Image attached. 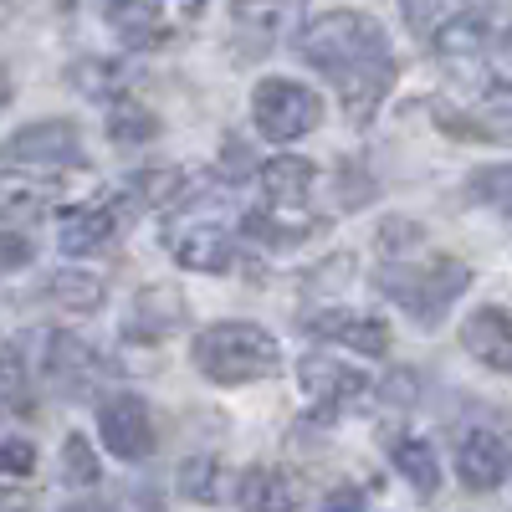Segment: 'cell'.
<instances>
[{
    "mask_svg": "<svg viewBox=\"0 0 512 512\" xmlns=\"http://www.w3.org/2000/svg\"><path fill=\"white\" fill-rule=\"evenodd\" d=\"M31 256H36V246H31L26 236H16V231H0V277H16V272H26V267H31Z\"/></svg>",
    "mask_w": 512,
    "mask_h": 512,
    "instance_id": "32",
    "label": "cell"
},
{
    "mask_svg": "<svg viewBox=\"0 0 512 512\" xmlns=\"http://www.w3.org/2000/svg\"><path fill=\"white\" fill-rule=\"evenodd\" d=\"M390 461H395V472L410 482V492H415V497L431 502V497L441 492V461H436V446H431V441H420V436H400V441L390 446Z\"/></svg>",
    "mask_w": 512,
    "mask_h": 512,
    "instance_id": "21",
    "label": "cell"
},
{
    "mask_svg": "<svg viewBox=\"0 0 512 512\" xmlns=\"http://www.w3.org/2000/svg\"><path fill=\"white\" fill-rule=\"evenodd\" d=\"M62 512H123V507H113V502H72Z\"/></svg>",
    "mask_w": 512,
    "mask_h": 512,
    "instance_id": "36",
    "label": "cell"
},
{
    "mask_svg": "<svg viewBox=\"0 0 512 512\" xmlns=\"http://www.w3.org/2000/svg\"><path fill=\"white\" fill-rule=\"evenodd\" d=\"M487 72L502 82V93H512V31L497 41V47H492V57H487Z\"/></svg>",
    "mask_w": 512,
    "mask_h": 512,
    "instance_id": "35",
    "label": "cell"
},
{
    "mask_svg": "<svg viewBox=\"0 0 512 512\" xmlns=\"http://www.w3.org/2000/svg\"><path fill=\"white\" fill-rule=\"evenodd\" d=\"M236 502H241V512H297L292 482L282 472H272V466H251L236 482Z\"/></svg>",
    "mask_w": 512,
    "mask_h": 512,
    "instance_id": "22",
    "label": "cell"
},
{
    "mask_svg": "<svg viewBox=\"0 0 512 512\" xmlns=\"http://www.w3.org/2000/svg\"><path fill=\"white\" fill-rule=\"evenodd\" d=\"M420 395V379L410 369H395L390 379H379V400H395V405H410Z\"/></svg>",
    "mask_w": 512,
    "mask_h": 512,
    "instance_id": "34",
    "label": "cell"
},
{
    "mask_svg": "<svg viewBox=\"0 0 512 512\" xmlns=\"http://www.w3.org/2000/svg\"><path fill=\"white\" fill-rule=\"evenodd\" d=\"M431 118L441 123L446 139H466V144H512V93H487L477 103H431Z\"/></svg>",
    "mask_w": 512,
    "mask_h": 512,
    "instance_id": "9",
    "label": "cell"
},
{
    "mask_svg": "<svg viewBox=\"0 0 512 512\" xmlns=\"http://www.w3.org/2000/svg\"><path fill=\"white\" fill-rule=\"evenodd\" d=\"M36 472V446L26 436H0V477H31Z\"/></svg>",
    "mask_w": 512,
    "mask_h": 512,
    "instance_id": "31",
    "label": "cell"
},
{
    "mask_svg": "<svg viewBox=\"0 0 512 512\" xmlns=\"http://www.w3.org/2000/svg\"><path fill=\"white\" fill-rule=\"evenodd\" d=\"M67 82L82 93V98H93V103H118V98H134L128 93V82H134V72H128V62L118 57H82L67 67Z\"/></svg>",
    "mask_w": 512,
    "mask_h": 512,
    "instance_id": "20",
    "label": "cell"
},
{
    "mask_svg": "<svg viewBox=\"0 0 512 512\" xmlns=\"http://www.w3.org/2000/svg\"><path fill=\"white\" fill-rule=\"evenodd\" d=\"M108 139H113L118 149L154 144V139H159V118H154V108H144L139 98H118V103H108Z\"/></svg>",
    "mask_w": 512,
    "mask_h": 512,
    "instance_id": "24",
    "label": "cell"
},
{
    "mask_svg": "<svg viewBox=\"0 0 512 512\" xmlns=\"http://www.w3.org/2000/svg\"><path fill=\"white\" fill-rule=\"evenodd\" d=\"M251 123H256V134L272 139V144H297L323 123V98L308 88V82L262 77L256 93H251Z\"/></svg>",
    "mask_w": 512,
    "mask_h": 512,
    "instance_id": "5",
    "label": "cell"
},
{
    "mask_svg": "<svg viewBox=\"0 0 512 512\" xmlns=\"http://www.w3.org/2000/svg\"><path fill=\"white\" fill-rule=\"evenodd\" d=\"M374 241H379V251L390 256V262H405V256L425 241V231L415 221H405V216H384L379 231H374Z\"/></svg>",
    "mask_w": 512,
    "mask_h": 512,
    "instance_id": "29",
    "label": "cell"
},
{
    "mask_svg": "<svg viewBox=\"0 0 512 512\" xmlns=\"http://www.w3.org/2000/svg\"><path fill=\"white\" fill-rule=\"evenodd\" d=\"M175 11H185V16H195V11H205V0H175Z\"/></svg>",
    "mask_w": 512,
    "mask_h": 512,
    "instance_id": "38",
    "label": "cell"
},
{
    "mask_svg": "<svg viewBox=\"0 0 512 512\" xmlns=\"http://www.w3.org/2000/svg\"><path fill=\"white\" fill-rule=\"evenodd\" d=\"M195 369L210 384H256V379H272L282 364L277 338L262 323H246V318H226V323H210L195 344H190Z\"/></svg>",
    "mask_w": 512,
    "mask_h": 512,
    "instance_id": "3",
    "label": "cell"
},
{
    "mask_svg": "<svg viewBox=\"0 0 512 512\" xmlns=\"http://www.w3.org/2000/svg\"><path fill=\"white\" fill-rule=\"evenodd\" d=\"M466 200L497 210V216H512V164H482V169H472V180H466Z\"/></svg>",
    "mask_w": 512,
    "mask_h": 512,
    "instance_id": "27",
    "label": "cell"
},
{
    "mask_svg": "<svg viewBox=\"0 0 512 512\" xmlns=\"http://www.w3.org/2000/svg\"><path fill=\"white\" fill-rule=\"evenodd\" d=\"M36 379L47 384L52 395L62 400H108L113 390L108 384L118 379V369L88 344V338H77L67 328H52V333H36Z\"/></svg>",
    "mask_w": 512,
    "mask_h": 512,
    "instance_id": "4",
    "label": "cell"
},
{
    "mask_svg": "<svg viewBox=\"0 0 512 512\" xmlns=\"http://www.w3.org/2000/svg\"><path fill=\"white\" fill-rule=\"evenodd\" d=\"M6 103H11V72L0 67V108H6Z\"/></svg>",
    "mask_w": 512,
    "mask_h": 512,
    "instance_id": "37",
    "label": "cell"
},
{
    "mask_svg": "<svg viewBox=\"0 0 512 512\" xmlns=\"http://www.w3.org/2000/svg\"><path fill=\"white\" fill-rule=\"evenodd\" d=\"M103 21L113 26V36L128 52H154L169 36L164 11L154 6V0H103Z\"/></svg>",
    "mask_w": 512,
    "mask_h": 512,
    "instance_id": "17",
    "label": "cell"
},
{
    "mask_svg": "<svg viewBox=\"0 0 512 512\" xmlns=\"http://www.w3.org/2000/svg\"><path fill=\"white\" fill-rule=\"evenodd\" d=\"M98 436L118 461H149L159 446L154 410L134 390H113L108 400H98Z\"/></svg>",
    "mask_w": 512,
    "mask_h": 512,
    "instance_id": "8",
    "label": "cell"
},
{
    "mask_svg": "<svg viewBox=\"0 0 512 512\" xmlns=\"http://www.w3.org/2000/svg\"><path fill=\"white\" fill-rule=\"evenodd\" d=\"M246 231L262 241V246H297L318 231V221H303V210H251L246 216Z\"/></svg>",
    "mask_w": 512,
    "mask_h": 512,
    "instance_id": "25",
    "label": "cell"
},
{
    "mask_svg": "<svg viewBox=\"0 0 512 512\" xmlns=\"http://www.w3.org/2000/svg\"><path fill=\"white\" fill-rule=\"evenodd\" d=\"M0 164L57 175V169L88 164V154H82V134H77L72 118H36V123H21L16 134L0 144Z\"/></svg>",
    "mask_w": 512,
    "mask_h": 512,
    "instance_id": "6",
    "label": "cell"
},
{
    "mask_svg": "<svg viewBox=\"0 0 512 512\" xmlns=\"http://www.w3.org/2000/svg\"><path fill=\"white\" fill-rule=\"evenodd\" d=\"M318 512H369V497H364V487H354V482H338V487L323 497Z\"/></svg>",
    "mask_w": 512,
    "mask_h": 512,
    "instance_id": "33",
    "label": "cell"
},
{
    "mask_svg": "<svg viewBox=\"0 0 512 512\" xmlns=\"http://www.w3.org/2000/svg\"><path fill=\"white\" fill-rule=\"evenodd\" d=\"M175 487H180V497L185 502H221V492H226V466L216 461V456H190L185 466H180V477H175Z\"/></svg>",
    "mask_w": 512,
    "mask_h": 512,
    "instance_id": "26",
    "label": "cell"
},
{
    "mask_svg": "<svg viewBox=\"0 0 512 512\" xmlns=\"http://www.w3.org/2000/svg\"><path fill=\"white\" fill-rule=\"evenodd\" d=\"M134 195H103V200H88V205H72L67 216L57 221V246L67 251V256H93V251H103V246H113L118 241V231L134 221Z\"/></svg>",
    "mask_w": 512,
    "mask_h": 512,
    "instance_id": "7",
    "label": "cell"
},
{
    "mask_svg": "<svg viewBox=\"0 0 512 512\" xmlns=\"http://www.w3.org/2000/svg\"><path fill=\"white\" fill-rule=\"evenodd\" d=\"M231 26H236V52L251 62L277 52L292 31H303V11H297V0H236Z\"/></svg>",
    "mask_w": 512,
    "mask_h": 512,
    "instance_id": "10",
    "label": "cell"
},
{
    "mask_svg": "<svg viewBox=\"0 0 512 512\" xmlns=\"http://www.w3.org/2000/svg\"><path fill=\"white\" fill-rule=\"evenodd\" d=\"M374 287L390 297V303L420 323V328H441L446 313L456 308V297L472 287V267L461 256H425V262H384L374 272Z\"/></svg>",
    "mask_w": 512,
    "mask_h": 512,
    "instance_id": "2",
    "label": "cell"
},
{
    "mask_svg": "<svg viewBox=\"0 0 512 512\" xmlns=\"http://www.w3.org/2000/svg\"><path fill=\"white\" fill-rule=\"evenodd\" d=\"M169 256H175V267L185 272H200V277H221L236 267V246L226 236V226L216 221H180L169 226Z\"/></svg>",
    "mask_w": 512,
    "mask_h": 512,
    "instance_id": "13",
    "label": "cell"
},
{
    "mask_svg": "<svg viewBox=\"0 0 512 512\" xmlns=\"http://www.w3.org/2000/svg\"><path fill=\"white\" fill-rule=\"evenodd\" d=\"M461 349L472 354L477 364L497 369V374H512V313L507 308H477V313H466Z\"/></svg>",
    "mask_w": 512,
    "mask_h": 512,
    "instance_id": "16",
    "label": "cell"
},
{
    "mask_svg": "<svg viewBox=\"0 0 512 512\" xmlns=\"http://www.w3.org/2000/svg\"><path fill=\"white\" fill-rule=\"evenodd\" d=\"M308 333L313 338H328L338 349H354L364 359H384L390 354V328L369 313H349V308H328V313H313L308 318Z\"/></svg>",
    "mask_w": 512,
    "mask_h": 512,
    "instance_id": "15",
    "label": "cell"
},
{
    "mask_svg": "<svg viewBox=\"0 0 512 512\" xmlns=\"http://www.w3.org/2000/svg\"><path fill=\"white\" fill-rule=\"evenodd\" d=\"M41 303H52V308H62V313H72V318H88V313H98L103 308V297H108V282L98 277V272H82V267H62V272H52L47 282H41Z\"/></svg>",
    "mask_w": 512,
    "mask_h": 512,
    "instance_id": "19",
    "label": "cell"
},
{
    "mask_svg": "<svg viewBox=\"0 0 512 512\" xmlns=\"http://www.w3.org/2000/svg\"><path fill=\"white\" fill-rule=\"evenodd\" d=\"M456 477L472 492H492L512 477V446L497 431H461L456 436Z\"/></svg>",
    "mask_w": 512,
    "mask_h": 512,
    "instance_id": "14",
    "label": "cell"
},
{
    "mask_svg": "<svg viewBox=\"0 0 512 512\" xmlns=\"http://www.w3.org/2000/svg\"><path fill=\"white\" fill-rule=\"evenodd\" d=\"M26 384H31V369L21 364V349H0V405H21Z\"/></svg>",
    "mask_w": 512,
    "mask_h": 512,
    "instance_id": "30",
    "label": "cell"
},
{
    "mask_svg": "<svg viewBox=\"0 0 512 512\" xmlns=\"http://www.w3.org/2000/svg\"><path fill=\"white\" fill-rule=\"evenodd\" d=\"M57 205V185L31 175H0V221H41Z\"/></svg>",
    "mask_w": 512,
    "mask_h": 512,
    "instance_id": "23",
    "label": "cell"
},
{
    "mask_svg": "<svg viewBox=\"0 0 512 512\" xmlns=\"http://www.w3.org/2000/svg\"><path fill=\"white\" fill-rule=\"evenodd\" d=\"M185 328V297L164 282H149L128 297L123 308V344H164V338H175Z\"/></svg>",
    "mask_w": 512,
    "mask_h": 512,
    "instance_id": "12",
    "label": "cell"
},
{
    "mask_svg": "<svg viewBox=\"0 0 512 512\" xmlns=\"http://www.w3.org/2000/svg\"><path fill=\"white\" fill-rule=\"evenodd\" d=\"M256 180H262V195H267L272 210H303L313 185H318V164L297 159V154H277V159L262 164V175H256Z\"/></svg>",
    "mask_w": 512,
    "mask_h": 512,
    "instance_id": "18",
    "label": "cell"
},
{
    "mask_svg": "<svg viewBox=\"0 0 512 512\" xmlns=\"http://www.w3.org/2000/svg\"><path fill=\"white\" fill-rule=\"evenodd\" d=\"M62 482H67L72 492L103 482V461H98V451H93L88 436H67V441H62Z\"/></svg>",
    "mask_w": 512,
    "mask_h": 512,
    "instance_id": "28",
    "label": "cell"
},
{
    "mask_svg": "<svg viewBox=\"0 0 512 512\" xmlns=\"http://www.w3.org/2000/svg\"><path fill=\"white\" fill-rule=\"evenodd\" d=\"M297 379H303V390L313 395L318 410H364L379 400V384L369 374L338 364V359H323V354L297 364Z\"/></svg>",
    "mask_w": 512,
    "mask_h": 512,
    "instance_id": "11",
    "label": "cell"
},
{
    "mask_svg": "<svg viewBox=\"0 0 512 512\" xmlns=\"http://www.w3.org/2000/svg\"><path fill=\"white\" fill-rule=\"evenodd\" d=\"M297 57L318 67L344 103L349 123H369L395 88V52L384 26L364 11H323L297 31Z\"/></svg>",
    "mask_w": 512,
    "mask_h": 512,
    "instance_id": "1",
    "label": "cell"
}]
</instances>
